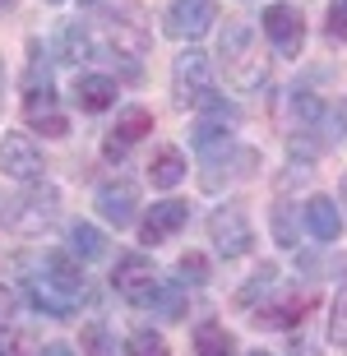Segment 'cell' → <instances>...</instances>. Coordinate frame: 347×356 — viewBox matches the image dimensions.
I'll return each mask as SVG.
<instances>
[{"label": "cell", "mask_w": 347, "mask_h": 356, "mask_svg": "<svg viewBox=\"0 0 347 356\" xmlns=\"http://www.w3.org/2000/svg\"><path fill=\"white\" fill-rule=\"evenodd\" d=\"M0 176H10L19 185H42L47 162H42L38 144L28 134H5V144H0Z\"/></svg>", "instance_id": "8"}, {"label": "cell", "mask_w": 347, "mask_h": 356, "mask_svg": "<svg viewBox=\"0 0 347 356\" xmlns=\"http://www.w3.org/2000/svg\"><path fill=\"white\" fill-rule=\"evenodd\" d=\"M273 236H278V245H296L292 204H287V199H278V204H273Z\"/></svg>", "instance_id": "26"}, {"label": "cell", "mask_w": 347, "mask_h": 356, "mask_svg": "<svg viewBox=\"0 0 347 356\" xmlns=\"http://www.w3.org/2000/svg\"><path fill=\"white\" fill-rule=\"evenodd\" d=\"M250 356H268V352H250Z\"/></svg>", "instance_id": "34"}, {"label": "cell", "mask_w": 347, "mask_h": 356, "mask_svg": "<svg viewBox=\"0 0 347 356\" xmlns=\"http://www.w3.org/2000/svg\"><path fill=\"white\" fill-rule=\"evenodd\" d=\"M79 5H97V0H79Z\"/></svg>", "instance_id": "33"}, {"label": "cell", "mask_w": 347, "mask_h": 356, "mask_svg": "<svg viewBox=\"0 0 347 356\" xmlns=\"http://www.w3.org/2000/svg\"><path fill=\"white\" fill-rule=\"evenodd\" d=\"M213 92V65L200 47H186V51L172 60V97L176 106H204V97Z\"/></svg>", "instance_id": "4"}, {"label": "cell", "mask_w": 347, "mask_h": 356, "mask_svg": "<svg viewBox=\"0 0 347 356\" xmlns=\"http://www.w3.org/2000/svg\"><path fill=\"white\" fill-rule=\"evenodd\" d=\"M213 19H218V5H213V0H172V5H167V14H162V33L195 47V42L213 28Z\"/></svg>", "instance_id": "6"}, {"label": "cell", "mask_w": 347, "mask_h": 356, "mask_svg": "<svg viewBox=\"0 0 347 356\" xmlns=\"http://www.w3.org/2000/svg\"><path fill=\"white\" fill-rule=\"evenodd\" d=\"M79 347L88 356H116V338H111L107 324H83L79 329Z\"/></svg>", "instance_id": "24"}, {"label": "cell", "mask_w": 347, "mask_h": 356, "mask_svg": "<svg viewBox=\"0 0 347 356\" xmlns=\"http://www.w3.org/2000/svg\"><path fill=\"white\" fill-rule=\"evenodd\" d=\"M14 315H19V296H14V291L0 282V329H10Z\"/></svg>", "instance_id": "29"}, {"label": "cell", "mask_w": 347, "mask_h": 356, "mask_svg": "<svg viewBox=\"0 0 347 356\" xmlns=\"http://www.w3.org/2000/svg\"><path fill=\"white\" fill-rule=\"evenodd\" d=\"M334 120H343V139H347V102H338V111H334Z\"/></svg>", "instance_id": "31"}, {"label": "cell", "mask_w": 347, "mask_h": 356, "mask_svg": "<svg viewBox=\"0 0 347 356\" xmlns=\"http://www.w3.org/2000/svg\"><path fill=\"white\" fill-rule=\"evenodd\" d=\"M306 310H310V301L306 296H296V301H287V305H268V310H259V315H250L259 329H292V324H301L306 319Z\"/></svg>", "instance_id": "21"}, {"label": "cell", "mask_w": 347, "mask_h": 356, "mask_svg": "<svg viewBox=\"0 0 347 356\" xmlns=\"http://www.w3.org/2000/svg\"><path fill=\"white\" fill-rule=\"evenodd\" d=\"M195 352L200 356H236V338L218 319H204L200 329H195Z\"/></svg>", "instance_id": "19"}, {"label": "cell", "mask_w": 347, "mask_h": 356, "mask_svg": "<svg viewBox=\"0 0 347 356\" xmlns=\"http://www.w3.org/2000/svg\"><path fill=\"white\" fill-rule=\"evenodd\" d=\"M148 130H153V111H148V106H125V111L116 116V125H111L102 153H107V158H120V153H125L130 144H139Z\"/></svg>", "instance_id": "13"}, {"label": "cell", "mask_w": 347, "mask_h": 356, "mask_svg": "<svg viewBox=\"0 0 347 356\" xmlns=\"http://www.w3.org/2000/svg\"><path fill=\"white\" fill-rule=\"evenodd\" d=\"M324 33H329V42H347V0H334V5H329Z\"/></svg>", "instance_id": "28"}, {"label": "cell", "mask_w": 347, "mask_h": 356, "mask_svg": "<svg viewBox=\"0 0 347 356\" xmlns=\"http://www.w3.org/2000/svg\"><path fill=\"white\" fill-rule=\"evenodd\" d=\"M125 356H167V343H162V333L139 329L130 343H125Z\"/></svg>", "instance_id": "25"}, {"label": "cell", "mask_w": 347, "mask_h": 356, "mask_svg": "<svg viewBox=\"0 0 347 356\" xmlns=\"http://www.w3.org/2000/svg\"><path fill=\"white\" fill-rule=\"evenodd\" d=\"M116 79H111V74H79V79H74V88H70V97H74V106H79V111H111V106H116Z\"/></svg>", "instance_id": "15"}, {"label": "cell", "mask_w": 347, "mask_h": 356, "mask_svg": "<svg viewBox=\"0 0 347 356\" xmlns=\"http://www.w3.org/2000/svg\"><path fill=\"white\" fill-rule=\"evenodd\" d=\"M176 273H181V282H190V287H204L209 282V264H204V254H181V264H176Z\"/></svg>", "instance_id": "27"}, {"label": "cell", "mask_w": 347, "mask_h": 356, "mask_svg": "<svg viewBox=\"0 0 347 356\" xmlns=\"http://www.w3.org/2000/svg\"><path fill=\"white\" fill-rule=\"evenodd\" d=\"M0 5H10V0H0Z\"/></svg>", "instance_id": "35"}, {"label": "cell", "mask_w": 347, "mask_h": 356, "mask_svg": "<svg viewBox=\"0 0 347 356\" xmlns=\"http://www.w3.org/2000/svg\"><path fill=\"white\" fill-rule=\"evenodd\" d=\"M259 28L245 24V19H232L218 38V56H223V70H227V83L241 92L259 88L268 79V56L259 51Z\"/></svg>", "instance_id": "1"}, {"label": "cell", "mask_w": 347, "mask_h": 356, "mask_svg": "<svg viewBox=\"0 0 347 356\" xmlns=\"http://www.w3.org/2000/svg\"><path fill=\"white\" fill-rule=\"evenodd\" d=\"M148 181L158 185V190H172V185H181L186 181V153L181 148H158L153 153V162H148Z\"/></svg>", "instance_id": "16"}, {"label": "cell", "mask_w": 347, "mask_h": 356, "mask_svg": "<svg viewBox=\"0 0 347 356\" xmlns=\"http://www.w3.org/2000/svg\"><path fill=\"white\" fill-rule=\"evenodd\" d=\"M255 172H259V148L232 144V148H223V153H213V158H204L200 185L209 195H218V190H227V185H236V181H250Z\"/></svg>", "instance_id": "5"}, {"label": "cell", "mask_w": 347, "mask_h": 356, "mask_svg": "<svg viewBox=\"0 0 347 356\" xmlns=\"http://www.w3.org/2000/svg\"><path fill=\"white\" fill-rule=\"evenodd\" d=\"M134 204H139V185L130 176H116V181H102L97 185V213H102V222L120 227L134 222Z\"/></svg>", "instance_id": "9"}, {"label": "cell", "mask_w": 347, "mask_h": 356, "mask_svg": "<svg viewBox=\"0 0 347 356\" xmlns=\"http://www.w3.org/2000/svg\"><path fill=\"white\" fill-rule=\"evenodd\" d=\"M190 144H195V153H204V158H213V153L232 148V130H227V120L204 116L200 125H195V134H190Z\"/></svg>", "instance_id": "18"}, {"label": "cell", "mask_w": 347, "mask_h": 356, "mask_svg": "<svg viewBox=\"0 0 347 356\" xmlns=\"http://www.w3.org/2000/svg\"><path fill=\"white\" fill-rule=\"evenodd\" d=\"M51 5H60V0H51Z\"/></svg>", "instance_id": "36"}, {"label": "cell", "mask_w": 347, "mask_h": 356, "mask_svg": "<svg viewBox=\"0 0 347 356\" xmlns=\"http://www.w3.org/2000/svg\"><path fill=\"white\" fill-rule=\"evenodd\" d=\"M38 356H74V352H70V347L65 343H47V347H42V352Z\"/></svg>", "instance_id": "30"}, {"label": "cell", "mask_w": 347, "mask_h": 356, "mask_svg": "<svg viewBox=\"0 0 347 356\" xmlns=\"http://www.w3.org/2000/svg\"><path fill=\"white\" fill-rule=\"evenodd\" d=\"M38 277H42V282H51L56 291H65L70 301H79V296H83V287H88V282H83L79 259H74L70 250H47V254H42Z\"/></svg>", "instance_id": "11"}, {"label": "cell", "mask_w": 347, "mask_h": 356, "mask_svg": "<svg viewBox=\"0 0 347 356\" xmlns=\"http://www.w3.org/2000/svg\"><path fill=\"white\" fill-rule=\"evenodd\" d=\"M209 241L223 259H241V254L255 250V227H250V213L241 204H218L209 213Z\"/></svg>", "instance_id": "3"}, {"label": "cell", "mask_w": 347, "mask_h": 356, "mask_svg": "<svg viewBox=\"0 0 347 356\" xmlns=\"http://www.w3.org/2000/svg\"><path fill=\"white\" fill-rule=\"evenodd\" d=\"M0 111H5V56H0Z\"/></svg>", "instance_id": "32"}, {"label": "cell", "mask_w": 347, "mask_h": 356, "mask_svg": "<svg viewBox=\"0 0 347 356\" xmlns=\"http://www.w3.org/2000/svg\"><path fill=\"white\" fill-rule=\"evenodd\" d=\"M60 213V195L51 185H28L19 195L0 199V232H19V236H38L56 222Z\"/></svg>", "instance_id": "2"}, {"label": "cell", "mask_w": 347, "mask_h": 356, "mask_svg": "<svg viewBox=\"0 0 347 356\" xmlns=\"http://www.w3.org/2000/svg\"><path fill=\"white\" fill-rule=\"evenodd\" d=\"M301 227H306L315 241H338V232H343V218H338V204L329 195H310L306 204H301Z\"/></svg>", "instance_id": "14"}, {"label": "cell", "mask_w": 347, "mask_h": 356, "mask_svg": "<svg viewBox=\"0 0 347 356\" xmlns=\"http://www.w3.org/2000/svg\"><path fill=\"white\" fill-rule=\"evenodd\" d=\"M0 356H5V352H0Z\"/></svg>", "instance_id": "37"}, {"label": "cell", "mask_w": 347, "mask_h": 356, "mask_svg": "<svg viewBox=\"0 0 347 356\" xmlns=\"http://www.w3.org/2000/svg\"><path fill=\"white\" fill-rule=\"evenodd\" d=\"M186 222H190V204L186 199H162V204H153V209L144 213L139 241H144V245H162V241H172Z\"/></svg>", "instance_id": "10"}, {"label": "cell", "mask_w": 347, "mask_h": 356, "mask_svg": "<svg viewBox=\"0 0 347 356\" xmlns=\"http://www.w3.org/2000/svg\"><path fill=\"white\" fill-rule=\"evenodd\" d=\"M74 259H102L107 254V236L97 232L93 222H74L70 227V245H65Z\"/></svg>", "instance_id": "20"}, {"label": "cell", "mask_w": 347, "mask_h": 356, "mask_svg": "<svg viewBox=\"0 0 347 356\" xmlns=\"http://www.w3.org/2000/svg\"><path fill=\"white\" fill-rule=\"evenodd\" d=\"M28 301L38 305L47 319H70L74 315V301H70L65 291H56L51 282H42V277H28Z\"/></svg>", "instance_id": "17"}, {"label": "cell", "mask_w": 347, "mask_h": 356, "mask_svg": "<svg viewBox=\"0 0 347 356\" xmlns=\"http://www.w3.org/2000/svg\"><path fill=\"white\" fill-rule=\"evenodd\" d=\"M259 33L273 42L278 56H301V47H306V19H301V10H292V5H264Z\"/></svg>", "instance_id": "7"}, {"label": "cell", "mask_w": 347, "mask_h": 356, "mask_svg": "<svg viewBox=\"0 0 347 356\" xmlns=\"http://www.w3.org/2000/svg\"><path fill=\"white\" fill-rule=\"evenodd\" d=\"M24 116L28 125H38L42 134H51V139H60V134H70V120L56 111V92L51 83H33V88H24Z\"/></svg>", "instance_id": "12"}, {"label": "cell", "mask_w": 347, "mask_h": 356, "mask_svg": "<svg viewBox=\"0 0 347 356\" xmlns=\"http://www.w3.org/2000/svg\"><path fill=\"white\" fill-rule=\"evenodd\" d=\"M329 343L338 347V356H347V287H338L334 305H329Z\"/></svg>", "instance_id": "23"}, {"label": "cell", "mask_w": 347, "mask_h": 356, "mask_svg": "<svg viewBox=\"0 0 347 356\" xmlns=\"http://www.w3.org/2000/svg\"><path fill=\"white\" fill-rule=\"evenodd\" d=\"M273 287H278V268H273V264H264L259 273L250 277V282H245V287L236 291V301L245 305V310H259V296H268Z\"/></svg>", "instance_id": "22"}]
</instances>
